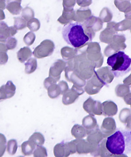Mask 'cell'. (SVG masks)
Wrapping results in <instances>:
<instances>
[{
    "mask_svg": "<svg viewBox=\"0 0 131 157\" xmlns=\"http://www.w3.org/2000/svg\"><path fill=\"white\" fill-rule=\"evenodd\" d=\"M119 119L122 123L127 124V127H130L131 110L129 108H125L123 109L120 113Z\"/></svg>",
    "mask_w": 131,
    "mask_h": 157,
    "instance_id": "19",
    "label": "cell"
},
{
    "mask_svg": "<svg viewBox=\"0 0 131 157\" xmlns=\"http://www.w3.org/2000/svg\"><path fill=\"white\" fill-rule=\"evenodd\" d=\"M66 63L61 60H58L51 67L49 71V76L56 82L60 78V74L64 70Z\"/></svg>",
    "mask_w": 131,
    "mask_h": 157,
    "instance_id": "11",
    "label": "cell"
},
{
    "mask_svg": "<svg viewBox=\"0 0 131 157\" xmlns=\"http://www.w3.org/2000/svg\"><path fill=\"white\" fill-rule=\"evenodd\" d=\"M62 34L64 41L75 48L83 46L90 40L83 25L79 22L70 23L64 26Z\"/></svg>",
    "mask_w": 131,
    "mask_h": 157,
    "instance_id": "2",
    "label": "cell"
},
{
    "mask_svg": "<svg viewBox=\"0 0 131 157\" xmlns=\"http://www.w3.org/2000/svg\"><path fill=\"white\" fill-rule=\"evenodd\" d=\"M53 152L56 157H68L76 153L75 146L71 141V142H62L55 146Z\"/></svg>",
    "mask_w": 131,
    "mask_h": 157,
    "instance_id": "5",
    "label": "cell"
},
{
    "mask_svg": "<svg viewBox=\"0 0 131 157\" xmlns=\"http://www.w3.org/2000/svg\"><path fill=\"white\" fill-rule=\"evenodd\" d=\"M33 152V156L35 157H45L47 156L46 149L42 146L36 147Z\"/></svg>",
    "mask_w": 131,
    "mask_h": 157,
    "instance_id": "25",
    "label": "cell"
},
{
    "mask_svg": "<svg viewBox=\"0 0 131 157\" xmlns=\"http://www.w3.org/2000/svg\"><path fill=\"white\" fill-rule=\"evenodd\" d=\"M7 96H6V93H5V90H4V86H2L0 87V101H3V100L7 99Z\"/></svg>",
    "mask_w": 131,
    "mask_h": 157,
    "instance_id": "28",
    "label": "cell"
},
{
    "mask_svg": "<svg viewBox=\"0 0 131 157\" xmlns=\"http://www.w3.org/2000/svg\"><path fill=\"white\" fill-rule=\"evenodd\" d=\"M65 76L68 81L73 82L77 86L83 87L85 85V80L78 76L77 73H73V70L71 68H66Z\"/></svg>",
    "mask_w": 131,
    "mask_h": 157,
    "instance_id": "13",
    "label": "cell"
},
{
    "mask_svg": "<svg viewBox=\"0 0 131 157\" xmlns=\"http://www.w3.org/2000/svg\"><path fill=\"white\" fill-rule=\"evenodd\" d=\"M85 84L84 91L89 95L96 94L105 86L95 74Z\"/></svg>",
    "mask_w": 131,
    "mask_h": 157,
    "instance_id": "8",
    "label": "cell"
},
{
    "mask_svg": "<svg viewBox=\"0 0 131 157\" xmlns=\"http://www.w3.org/2000/svg\"><path fill=\"white\" fill-rule=\"evenodd\" d=\"M29 140L37 147L43 145L45 143V139L40 132H35L29 138Z\"/></svg>",
    "mask_w": 131,
    "mask_h": 157,
    "instance_id": "18",
    "label": "cell"
},
{
    "mask_svg": "<svg viewBox=\"0 0 131 157\" xmlns=\"http://www.w3.org/2000/svg\"><path fill=\"white\" fill-rule=\"evenodd\" d=\"M77 2L79 6L86 7L91 4L92 0H77Z\"/></svg>",
    "mask_w": 131,
    "mask_h": 157,
    "instance_id": "27",
    "label": "cell"
},
{
    "mask_svg": "<svg viewBox=\"0 0 131 157\" xmlns=\"http://www.w3.org/2000/svg\"><path fill=\"white\" fill-rule=\"evenodd\" d=\"M107 64L114 76L121 77L130 71L131 59L124 52L119 51L108 57Z\"/></svg>",
    "mask_w": 131,
    "mask_h": 157,
    "instance_id": "3",
    "label": "cell"
},
{
    "mask_svg": "<svg viewBox=\"0 0 131 157\" xmlns=\"http://www.w3.org/2000/svg\"><path fill=\"white\" fill-rule=\"evenodd\" d=\"M71 132L72 135L76 139H82L87 135L85 128L79 124L74 125Z\"/></svg>",
    "mask_w": 131,
    "mask_h": 157,
    "instance_id": "16",
    "label": "cell"
},
{
    "mask_svg": "<svg viewBox=\"0 0 131 157\" xmlns=\"http://www.w3.org/2000/svg\"><path fill=\"white\" fill-rule=\"evenodd\" d=\"M87 135L86 140L94 146H98L99 144L104 138L99 128Z\"/></svg>",
    "mask_w": 131,
    "mask_h": 157,
    "instance_id": "15",
    "label": "cell"
},
{
    "mask_svg": "<svg viewBox=\"0 0 131 157\" xmlns=\"http://www.w3.org/2000/svg\"><path fill=\"white\" fill-rule=\"evenodd\" d=\"M116 130V122L113 118L108 117L104 119L100 129L104 138L112 135Z\"/></svg>",
    "mask_w": 131,
    "mask_h": 157,
    "instance_id": "9",
    "label": "cell"
},
{
    "mask_svg": "<svg viewBox=\"0 0 131 157\" xmlns=\"http://www.w3.org/2000/svg\"><path fill=\"white\" fill-rule=\"evenodd\" d=\"M82 125L86 130L87 135L99 128L97 120L94 116L89 115L83 118Z\"/></svg>",
    "mask_w": 131,
    "mask_h": 157,
    "instance_id": "12",
    "label": "cell"
},
{
    "mask_svg": "<svg viewBox=\"0 0 131 157\" xmlns=\"http://www.w3.org/2000/svg\"><path fill=\"white\" fill-rule=\"evenodd\" d=\"M94 73L104 85H107V84L111 83L114 78V75L111 72L109 67L101 68L97 70Z\"/></svg>",
    "mask_w": 131,
    "mask_h": 157,
    "instance_id": "10",
    "label": "cell"
},
{
    "mask_svg": "<svg viewBox=\"0 0 131 157\" xmlns=\"http://www.w3.org/2000/svg\"><path fill=\"white\" fill-rule=\"evenodd\" d=\"M115 90L116 95L120 98H124L131 93L129 87L124 84L118 85Z\"/></svg>",
    "mask_w": 131,
    "mask_h": 157,
    "instance_id": "21",
    "label": "cell"
},
{
    "mask_svg": "<svg viewBox=\"0 0 131 157\" xmlns=\"http://www.w3.org/2000/svg\"><path fill=\"white\" fill-rule=\"evenodd\" d=\"M102 115L114 116L118 112L117 105L112 101H106L102 104Z\"/></svg>",
    "mask_w": 131,
    "mask_h": 157,
    "instance_id": "14",
    "label": "cell"
},
{
    "mask_svg": "<svg viewBox=\"0 0 131 157\" xmlns=\"http://www.w3.org/2000/svg\"><path fill=\"white\" fill-rule=\"evenodd\" d=\"M58 84L61 91V95H63L64 93H65L67 90H69L68 85L65 81H60Z\"/></svg>",
    "mask_w": 131,
    "mask_h": 157,
    "instance_id": "26",
    "label": "cell"
},
{
    "mask_svg": "<svg viewBox=\"0 0 131 157\" xmlns=\"http://www.w3.org/2000/svg\"><path fill=\"white\" fill-rule=\"evenodd\" d=\"M36 146L29 140L25 141L21 145V152L25 156H30L33 153Z\"/></svg>",
    "mask_w": 131,
    "mask_h": 157,
    "instance_id": "17",
    "label": "cell"
},
{
    "mask_svg": "<svg viewBox=\"0 0 131 157\" xmlns=\"http://www.w3.org/2000/svg\"><path fill=\"white\" fill-rule=\"evenodd\" d=\"M47 90L48 96L51 99H55L57 98L60 95H61L60 89L58 84H56V83L49 86Z\"/></svg>",
    "mask_w": 131,
    "mask_h": 157,
    "instance_id": "20",
    "label": "cell"
},
{
    "mask_svg": "<svg viewBox=\"0 0 131 157\" xmlns=\"http://www.w3.org/2000/svg\"><path fill=\"white\" fill-rule=\"evenodd\" d=\"M3 86L7 99L12 98L16 92V87L15 86L11 81H8L6 85Z\"/></svg>",
    "mask_w": 131,
    "mask_h": 157,
    "instance_id": "22",
    "label": "cell"
},
{
    "mask_svg": "<svg viewBox=\"0 0 131 157\" xmlns=\"http://www.w3.org/2000/svg\"><path fill=\"white\" fill-rule=\"evenodd\" d=\"M124 100L125 101V103L128 105H131V93L127 95L124 97Z\"/></svg>",
    "mask_w": 131,
    "mask_h": 157,
    "instance_id": "30",
    "label": "cell"
},
{
    "mask_svg": "<svg viewBox=\"0 0 131 157\" xmlns=\"http://www.w3.org/2000/svg\"><path fill=\"white\" fill-rule=\"evenodd\" d=\"M85 91L83 88L73 85L71 89L67 90L63 95L62 103L65 105H71L76 101L79 96L83 94Z\"/></svg>",
    "mask_w": 131,
    "mask_h": 157,
    "instance_id": "4",
    "label": "cell"
},
{
    "mask_svg": "<svg viewBox=\"0 0 131 157\" xmlns=\"http://www.w3.org/2000/svg\"><path fill=\"white\" fill-rule=\"evenodd\" d=\"M25 72L28 74H30L34 72L37 68V61L34 59H30L25 64Z\"/></svg>",
    "mask_w": 131,
    "mask_h": 157,
    "instance_id": "24",
    "label": "cell"
},
{
    "mask_svg": "<svg viewBox=\"0 0 131 157\" xmlns=\"http://www.w3.org/2000/svg\"><path fill=\"white\" fill-rule=\"evenodd\" d=\"M6 149V144L0 145V157L3 156L5 154Z\"/></svg>",
    "mask_w": 131,
    "mask_h": 157,
    "instance_id": "29",
    "label": "cell"
},
{
    "mask_svg": "<svg viewBox=\"0 0 131 157\" xmlns=\"http://www.w3.org/2000/svg\"><path fill=\"white\" fill-rule=\"evenodd\" d=\"M83 108L90 115H102V103L99 101H94L91 97L84 102Z\"/></svg>",
    "mask_w": 131,
    "mask_h": 157,
    "instance_id": "7",
    "label": "cell"
},
{
    "mask_svg": "<svg viewBox=\"0 0 131 157\" xmlns=\"http://www.w3.org/2000/svg\"><path fill=\"white\" fill-rule=\"evenodd\" d=\"M18 145L17 140L15 139H11L9 140L7 145V151L9 155H14L17 152Z\"/></svg>",
    "mask_w": 131,
    "mask_h": 157,
    "instance_id": "23",
    "label": "cell"
},
{
    "mask_svg": "<svg viewBox=\"0 0 131 157\" xmlns=\"http://www.w3.org/2000/svg\"><path fill=\"white\" fill-rule=\"evenodd\" d=\"M76 143V151L79 154L91 153L94 156L98 148V146H94L86 140L77 139L74 140Z\"/></svg>",
    "mask_w": 131,
    "mask_h": 157,
    "instance_id": "6",
    "label": "cell"
},
{
    "mask_svg": "<svg viewBox=\"0 0 131 157\" xmlns=\"http://www.w3.org/2000/svg\"><path fill=\"white\" fill-rule=\"evenodd\" d=\"M106 146L112 156H127L131 152V133L118 130L108 137Z\"/></svg>",
    "mask_w": 131,
    "mask_h": 157,
    "instance_id": "1",
    "label": "cell"
}]
</instances>
